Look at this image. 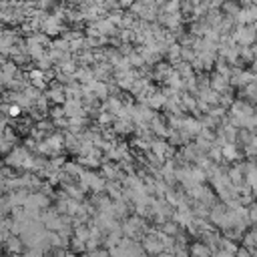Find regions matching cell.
<instances>
[{
    "instance_id": "obj_1",
    "label": "cell",
    "mask_w": 257,
    "mask_h": 257,
    "mask_svg": "<svg viewBox=\"0 0 257 257\" xmlns=\"http://www.w3.org/2000/svg\"><path fill=\"white\" fill-rule=\"evenodd\" d=\"M229 36L237 46H251L257 42V26L255 24H235V28Z\"/></svg>"
},
{
    "instance_id": "obj_2",
    "label": "cell",
    "mask_w": 257,
    "mask_h": 257,
    "mask_svg": "<svg viewBox=\"0 0 257 257\" xmlns=\"http://www.w3.org/2000/svg\"><path fill=\"white\" fill-rule=\"evenodd\" d=\"M233 20H235V24H255L257 22V4L241 6Z\"/></svg>"
},
{
    "instance_id": "obj_3",
    "label": "cell",
    "mask_w": 257,
    "mask_h": 257,
    "mask_svg": "<svg viewBox=\"0 0 257 257\" xmlns=\"http://www.w3.org/2000/svg\"><path fill=\"white\" fill-rule=\"evenodd\" d=\"M143 249H145V253L147 255H159V253H163V243H161V239L155 235V231H151L145 239H143Z\"/></svg>"
},
{
    "instance_id": "obj_4",
    "label": "cell",
    "mask_w": 257,
    "mask_h": 257,
    "mask_svg": "<svg viewBox=\"0 0 257 257\" xmlns=\"http://www.w3.org/2000/svg\"><path fill=\"white\" fill-rule=\"evenodd\" d=\"M221 155H223V161H233L235 163V161L241 159L243 151L237 143H225V145H221Z\"/></svg>"
},
{
    "instance_id": "obj_5",
    "label": "cell",
    "mask_w": 257,
    "mask_h": 257,
    "mask_svg": "<svg viewBox=\"0 0 257 257\" xmlns=\"http://www.w3.org/2000/svg\"><path fill=\"white\" fill-rule=\"evenodd\" d=\"M171 72H173V66H171L169 62H161V60H159V62H155L153 78H155V80H163V82H165V80H167V76H169Z\"/></svg>"
},
{
    "instance_id": "obj_6",
    "label": "cell",
    "mask_w": 257,
    "mask_h": 257,
    "mask_svg": "<svg viewBox=\"0 0 257 257\" xmlns=\"http://www.w3.org/2000/svg\"><path fill=\"white\" fill-rule=\"evenodd\" d=\"M189 255H191V257H211V255H213V251H211V247H209L207 243L197 241V243H193V245H191Z\"/></svg>"
},
{
    "instance_id": "obj_7",
    "label": "cell",
    "mask_w": 257,
    "mask_h": 257,
    "mask_svg": "<svg viewBox=\"0 0 257 257\" xmlns=\"http://www.w3.org/2000/svg\"><path fill=\"white\" fill-rule=\"evenodd\" d=\"M239 8H241V4L237 2V0H225L223 4H221V12H223V16H231V18H235V14L239 12Z\"/></svg>"
},
{
    "instance_id": "obj_8",
    "label": "cell",
    "mask_w": 257,
    "mask_h": 257,
    "mask_svg": "<svg viewBox=\"0 0 257 257\" xmlns=\"http://www.w3.org/2000/svg\"><path fill=\"white\" fill-rule=\"evenodd\" d=\"M161 12H165V14H177V12H181V0H167L161 6Z\"/></svg>"
},
{
    "instance_id": "obj_9",
    "label": "cell",
    "mask_w": 257,
    "mask_h": 257,
    "mask_svg": "<svg viewBox=\"0 0 257 257\" xmlns=\"http://www.w3.org/2000/svg\"><path fill=\"white\" fill-rule=\"evenodd\" d=\"M235 257H253V253H251L249 249H245V247H237Z\"/></svg>"
},
{
    "instance_id": "obj_10",
    "label": "cell",
    "mask_w": 257,
    "mask_h": 257,
    "mask_svg": "<svg viewBox=\"0 0 257 257\" xmlns=\"http://www.w3.org/2000/svg\"><path fill=\"white\" fill-rule=\"evenodd\" d=\"M8 114H10V116H18V114H20V106H18V104H16V106H10V108H8Z\"/></svg>"
},
{
    "instance_id": "obj_11",
    "label": "cell",
    "mask_w": 257,
    "mask_h": 257,
    "mask_svg": "<svg viewBox=\"0 0 257 257\" xmlns=\"http://www.w3.org/2000/svg\"><path fill=\"white\" fill-rule=\"evenodd\" d=\"M241 6H249V4H257V0H237Z\"/></svg>"
},
{
    "instance_id": "obj_12",
    "label": "cell",
    "mask_w": 257,
    "mask_h": 257,
    "mask_svg": "<svg viewBox=\"0 0 257 257\" xmlns=\"http://www.w3.org/2000/svg\"><path fill=\"white\" fill-rule=\"evenodd\" d=\"M253 257H257V251H253Z\"/></svg>"
},
{
    "instance_id": "obj_13",
    "label": "cell",
    "mask_w": 257,
    "mask_h": 257,
    "mask_svg": "<svg viewBox=\"0 0 257 257\" xmlns=\"http://www.w3.org/2000/svg\"><path fill=\"white\" fill-rule=\"evenodd\" d=\"M255 114H257V102H255Z\"/></svg>"
},
{
    "instance_id": "obj_14",
    "label": "cell",
    "mask_w": 257,
    "mask_h": 257,
    "mask_svg": "<svg viewBox=\"0 0 257 257\" xmlns=\"http://www.w3.org/2000/svg\"><path fill=\"white\" fill-rule=\"evenodd\" d=\"M255 135H257V126H255Z\"/></svg>"
}]
</instances>
